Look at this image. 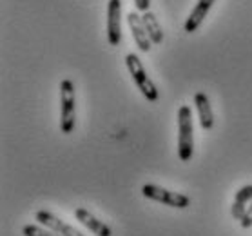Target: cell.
Segmentation results:
<instances>
[{"label": "cell", "instance_id": "obj_12", "mask_svg": "<svg viewBox=\"0 0 252 236\" xmlns=\"http://www.w3.org/2000/svg\"><path fill=\"white\" fill-rule=\"evenodd\" d=\"M24 236H60L55 231L47 229V227H42V225H26L22 229Z\"/></svg>", "mask_w": 252, "mask_h": 236}, {"label": "cell", "instance_id": "obj_1", "mask_svg": "<svg viewBox=\"0 0 252 236\" xmlns=\"http://www.w3.org/2000/svg\"><path fill=\"white\" fill-rule=\"evenodd\" d=\"M194 151V133H192V111L189 105L178 109V156L182 162H189Z\"/></svg>", "mask_w": 252, "mask_h": 236}, {"label": "cell", "instance_id": "obj_15", "mask_svg": "<svg viewBox=\"0 0 252 236\" xmlns=\"http://www.w3.org/2000/svg\"><path fill=\"white\" fill-rule=\"evenodd\" d=\"M240 225L243 227V229H251V227H252V200H251V205L247 207L245 216L240 220Z\"/></svg>", "mask_w": 252, "mask_h": 236}, {"label": "cell", "instance_id": "obj_9", "mask_svg": "<svg viewBox=\"0 0 252 236\" xmlns=\"http://www.w3.org/2000/svg\"><path fill=\"white\" fill-rule=\"evenodd\" d=\"M214 2H216V0H198V4H196L194 9L190 11V15L187 17V20H185V31H187V33H194L196 29L200 28L201 22H203V18L207 17V13L211 11V7Z\"/></svg>", "mask_w": 252, "mask_h": 236}, {"label": "cell", "instance_id": "obj_8", "mask_svg": "<svg viewBox=\"0 0 252 236\" xmlns=\"http://www.w3.org/2000/svg\"><path fill=\"white\" fill-rule=\"evenodd\" d=\"M75 218L78 220L84 227H87V229L91 231L94 236H113L109 225L103 224V222H100V220H98L96 216H93L87 209L76 207L75 209Z\"/></svg>", "mask_w": 252, "mask_h": 236}, {"label": "cell", "instance_id": "obj_4", "mask_svg": "<svg viewBox=\"0 0 252 236\" xmlns=\"http://www.w3.org/2000/svg\"><path fill=\"white\" fill-rule=\"evenodd\" d=\"M142 195L145 196V198H149V200L158 202V203H163V205H169V207H174V209H185L190 205L189 196L182 195V193H174V191L163 189V187L155 185V184L143 185Z\"/></svg>", "mask_w": 252, "mask_h": 236}, {"label": "cell", "instance_id": "obj_5", "mask_svg": "<svg viewBox=\"0 0 252 236\" xmlns=\"http://www.w3.org/2000/svg\"><path fill=\"white\" fill-rule=\"evenodd\" d=\"M107 40L111 46H118L122 42V2H107Z\"/></svg>", "mask_w": 252, "mask_h": 236}, {"label": "cell", "instance_id": "obj_11", "mask_svg": "<svg viewBox=\"0 0 252 236\" xmlns=\"http://www.w3.org/2000/svg\"><path fill=\"white\" fill-rule=\"evenodd\" d=\"M142 22H143L145 31H147V35H149L151 42H153V44H161V42H163V29H161L158 18L155 17V13L145 11L142 15Z\"/></svg>", "mask_w": 252, "mask_h": 236}, {"label": "cell", "instance_id": "obj_10", "mask_svg": "<svg viewBox=\"0 0 252 236\" xmlns=\"http://www.w3.org/2000/svg\"><path fill=\"white\" fill-rule=\"evenodd\" d=\"M194 105H196V111H198V116H200L201 129L211 131L212 126H214V115H212V107H211V102H209V97H207L205 93H196Z\"/></svg>", "mask_w": 252, "mask_h": 236}, {"label": "cell", "instance_id": "obj_7", "mask_svg": "<svg viewBox=\"0 0 252 236\" xmlns=\"http://www.w3.org/2000/svg\"><path fill=\"white\" fill-rule=\"evenodd\" d=\"M127 24H129L132 38H134V42H136V46L140 47V51L147 53L151 49V44H153V42H151L147 31H145V28H143L142 17H140L136 11H131L129 15H127Z\"/></svg>", "mask_w": 252, "mask_h": 236}, {"label": "cell", "instance_id": "obj_14", "mask_svg": "<svg viewBox=\"0 0 252 236\" xmlns=\"http://www.w3.org/2000/svg\"><path fill=\"white\" fill-rule=\"evenodd\" d=\"M245 213H247L245 203H240V202H234V203H232V207H230V214H232V218L234 220L240 222V220L245 216Z\"/></svg>", "mask_w": 252, "mask_h": 236}, {"label": "cell", "instance_id": "obj_2", "mask_svg": "<svg viewBox=\"0 0 252 236\" xmlns=\"http://www.w3.org/2000/svg\"><path fill=\"white\" fill-rule=\"evenodd\" d=\"M76 124L75 84L71 80L60 82V131L63 135L73 133Z\"/></svg>", "mask_w": 252, "mask_h": 236}, {"label": "cell", "instance_id": "obj_16", "mask_svg": "<svg viewBox=\"0 0 252 236\" xmlns=\"http://www.w3.org/2000/svg\"><path fill=\"white\" fill-rule=\"evenodd\" d=\"M134 6H136L138 11H149L151 7V0H134Z\"/></svg>", "mask_w": 252, "mask_h": 236}, {"label": "cell", "instance_id": "obj_3", "mask_svg": "<svg viewBox=\"0 0 252 236\" xmlns=\"http://www.w3.org/2000/svg\"><path fill=\"white\" fill-rule=\"evenodd\" d=\"M126 66L132 76V82L136 84V87L142 91L143 97L147 98L149 102H156V100H158V89H156V86L153 84V80L147 76L145 69H143L142 60H140L134 53H129L126 57Z\"/></svg>", "mask_w": 252, "mask_h": 236}, {"label": "cell", "instance_id": "obj_13", "mask_svg": "<svg viewBox=\"0 0 252 236\" xmlns=\"http://www.w3.org/2000/svg\"><path fill=\"white\" fill-rule=\"evenodd\" d=\"M251 200H252V185H243L234 195V202H240V203H245V205Z\"/></svg>", "mask_w": 252, "mask_h": 236}, {"label": "cell", "instance_id": "obj_6", "mask_svg": "<svg viewBox=\"0 0 252 236\" xmlns=\"http://www.w3.org/2000/svg\"><path fill=\"white\" fill-rule=\"evenodd\" d=\"M34 218H36V222H38L40 225H44V227H47V229L55 231V233H58L60 236H84L80 231L76 229V227L65 224V222H62L60 218H57L53 213L44 211V209H42V211H36Z\"/></svg>", "mask_w": 252, "mask_h": 236}]
</instances>
